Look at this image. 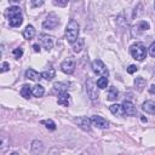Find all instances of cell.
<instances>
[{
    "instance_id": "obj_1",
    "label": "cell",
    "mask_w": 155,
    "mask_h": 155,
    "mask_svg": "<svg viewBox=\"0 0 155 155\" xmlns=\"http://www.w3.org/2000/svg\"><path fill=\"white\" fill-rule=\"evenodd\" d=\"M7 18L11 27H19L23 23V13L19 6L13 5L7 10Z\"/></svg>"
},
{
    "instance_id": "obj_2",
    "label": "cell",
    "mask_w": 155,
    "mask_h": 155,
    "mask_svg": "<svg viewBox=\"0 0 155 155\" xmlns=\"http://www.w3.org/2000/svg\"><path fill=\"white\" fill-rule=\"evenodd\" d=\"M79 31H80V27L78 24V22L75 19H70L65 27V40L70 44L75 42L79 39Z\"/></svg>"
},
{
    "instance_id": "obj_3",
    "label": "cell",
    "mask_w": 155,
    "mask_h": 155,
    "mask_svg": "<svg viewBox=\"0 0 155 155\" xmlns=\"http://www.w3.org/2000/svg\"><path fill=\"white\" fill-rule=\"evenodd\" d=\"M130 53H131V56H132L134 59L142 62V61L145 58V56H147V48H145V46H144L142 42H136V44L131 45V47H130Z\"/></svg>"
},
{
    "instance_id": "obj_4",
    "label": "cell",
    "mask_w": 155,
    "mask_h": 155,
    "mask_svg": "<svg viewBox=\"0 0 155 155\" xmlns=\"http://www.w3.org/2000/svg\"><path fill=\"white\" fill-rule=\"evenodd\" d=\"M92 70L94 71V74L99 75V76H107L109 75V70L105 67V64L101 61V59H94L92 62Z\"/></svg>"
},
{
    "instance_id": "obj_5",
    "label": "cell",
    "mask_w": 155,
    "mask_h": 155,
    "mask_svg": "<svg viewBox=\"0 0 155 155\" xmlns=\"http://www.w3.org/2000/svg\"><path fill=\"white\" fill-rule=\"evenodd\" d=\"M75 65H76V63H75L74 57L69 56V57H67V58L61 63V69H62V71L65 73V74H73L74 70H75Z\"/></svg>"
},
{
    "instance_id": "obj_6",
    "label": "cell",
    "mask_w": 155,
    "mask_h": 155,
    "mask_svg": "<svg viewBox=\"0 0 155 155\" xmlns=\"http://www.w3.org/2000/svg\"><path fill=\"white\" fill-rule=\"evenodd\" d=\"M98 86H97V82H94L92 79H87L86 81V92L88 94V97L92 99V101H96L98 98Z\"/></svg>"
},
{
    "instance_id": "obj_7",
    "label": "cell",
    "mask_w": 155,
    "mask_h": 155,
    "mask_svg": "<svg viewBox=\"0 0 155 155\" xmlns=\"http://www.w3.org/2000/svg\"><path fill=\"white\" fill-rule=\"evenodd\" d=\"M58 25H59V18L54 13H50L42 23V27L45 29H48V30H52V29L57 28Z\"/></svg>"
},
{
    "instance_id": "obj_8",
    "label": "cell",
    "mask_w": 155,
    "mask_h": 155,
    "mask_svg": "<svg viewBox=\"0 0 155 155\" xmlns=\"http://www.w3.org/2000/svg\"><path fill=\"white\" fill-rule=\"evenodd\" d=\"M74 121L78 124V126L80 128H82L84 131H90L91 130V119L86 117V116H78L76 119H74Z\"/></svg>"
},
{
    "instance_id": "obj_9",
    "label": "cell",
    "mask_w": 155,
    "mask_h": 155,
    "mask_svg": "<svg viewBox=\"0 0 155 155\" xmlns=\"http://www.w3.org/2000/svg\"><path fill=\"white\" fill-rule=\"evenodd\" d=\"M91 122H92V125L96 126L97 128H107V127L109 126V122H108L104 117H102V116H99V115H93V116L91 117Z\"/></svg>"
},
{
    "instance_id": "obj_10",
    "label": "cell",
    "mask_w": 155,
    "mask_h": 155,
    "mask_svg": "<svg viewBox=\"0 0 155 155\" xmlns=\"http://www.w3.org/2000/svg\"><path fill=\"white\" fill-rule=\"evenodd\" d=\"M122 107H124V110H125V114L128 115V116H136L137 114V109L134 107V104L130 101H124L122 103Z\"/></svg>"
},
{
    "instance_id": "obj_11",
    "label": "cell",
    "mask_w": 155,
    "mask_h": 155,
    "mask_svg": "<svg viewBox=\"0 0 155 155\" xmlns=\"http://www.w3.org/2000/svg\"><path fill=\"white\" fill-rule=\"evenodd\" d=\"M40 38H41V44H42L44 48L46 51H51V48L53 47V44H54L53 38L52 36H48V35H45V34H42Z\"/></svg>"
},
{
    "instance_id": "obj_12",
    "label": "cell",
    "mask_w": 155,
    "mask_h": 155,
    "mask_svg": "<svg viewBox=\"0 0 155 155\" xmlns=\"http://www.w3.org/2000/svg\"><path fill=\"white\" fill-rule=\"evenodd\" d=\"M70 101H71V98H70V94H69L68 92H62V93H59V94H58L57 103H58L59 105L68 107V105L70 104Z\"/></svg>"
},
{
    "instance_id": "obj_13",
    "label": "cell",
    "mask_w": 155,
    "mask_h": 155,
    "mask_svg": "<svg viewBox=\"0 0 155 155\" xmlns=\"http://www.w3.org/2000/svg\"><path fill=\"white\" fill-rule=\"evenodd\" d=\"M67 90H68V85L64 82H54L53 87H52V92L56 93L57 96L62 92H67Z\"/></svg>"
},
{
    "instance_id": "obj_14",
    "label": "cell",
    "mask_w": 155,
    "mask_h": 155,
    "mask_svg": "<svg viewBox=\"0 0 155 155\" xmlns=\"http://www.w3.org/2000/svg\"><path fill=\"white\" fill-rule=\"evenodd\" d=\"M109 110L111 114H114L116 116H124L125 115V110H124L122 104H113L109 107Z\"/></svg>"
},
{
    "instance_id": "obj_15",
    "label": "cell",
    "mask_w": 155,
    "mask_h": 155,
    "mask_svg": "<svg viewBox=\"0 0 155 155\" xmlns=\"http://www.w3.org/2000/svg\"><path fill=\"white\" fill-rule=\"evenodd\" d=\"M25 78L29 79V80H31V81H39L42 76H41V74H39L36 70H34V69H28V70H25Z\"/></svg>"
},
{
    "instance_id": "obj_16",
    "label": "cell",
    "mask_w": 155,
    "mask_h": 155,
    "mask_svg": "<svg viewBox=\"0 0 155 155\" xmlns=\"http://www.w3.org/2000/svg\"><path fill=\"white\" fill-rule=\"evenodd\" d=\"M142 109L148 114H155V103L153 101H145L142 104Z\"/></svg>"
},
{
    "instance_id": "obj_17",
    "label": "cell",
    "mask_w": 155,
    "mask_h": 155,
    "mask_svg": "<svg viewBox=\"0 0 155 155\" xmlns=\"http://www.w3.org/2000/svg\"><path fill=\"white\" fill-rule=\"evenodd\" d=\"M23 36H24V39H27V40L33 39V38L35 36V28H34L31 24H28V25L25 27V29L23 30Z\"/></svg>"
},
{
    "instance_id": "obj_18",
    "label": "cell",
    "mask_w": 155,
    "mask_h": 155,
    "mask_svg": "<svg viewBox=\"0 0 155 155\" xmlns=\"http://www.w3.org/2000/svg\"><path fill=\"white\" fill-rule=\"evenodd\" d=\"M31 94H33V87L29 85H23L21 88V96L25 99H29Z\"/></svg>"
},
{
    "instance_id": "obj_19",
    "label": "cell",
    "mask_w": 155,
    "mask_h": 155,
    "mask_svg": "<svg viewBox=\"0 0 155 155\" xmlns=\"http://www.w3.org/2000/svg\"><path fill=\"white\" fill-rule=\"evenodd\" d=\"M145 85H147V81H145V79H144V78L138 76V78H136V79H134V87L137 88V91L142 92V91L144 90Z\"/></svg>"
},
{
    "instance_id": "obj_20",
    "label": "cell",
    "mask_w": 155,
    "mask_h": 155,
    "mask_svg": "<svg viewBox=\"0 0 155 155\" xmlns=\"http://www.w3.org/2000/svg\"><path fill=\"white\" fill-rule=\"evenodd\" d=\"M42 150H44V144H42V142L41 140H34L33 143H31V151L34 153V154H39V153H42Z\"/></svg>"
},
{
    "instance_id": "obj_21",
    "label": "cell",
    "mask_w": 155,
    "mask_h": 155,
    "mask_svg": "<svg viewBox=\"0 0 155 155\" xmlns=\"http://www.w3.org/2000/svg\"><path fill=\"white\" fill-rule=\"evenodd\" d=\"M54 75H56V70H54L53 68H50V69H47V70H45V71L41 73L42 79H45V80H47V81H51V80L54 78Z\"/></svg>"
},
{
    "instance_id": "obj_22",
    "label": "cell",
    "mask_w": 155,
    "mask_h": 155,
    "mask_svg": "<svg viewBox=\"0 0 155 155\" xmlns=\"http://www.w3.org/2000/svg\"><path fill=\"white\" fill-rule=\"evenodd\" d=\"M84 45H85V40L82 38H79L75 42H73V51L74 52H80L82 48H84Z\"/></svg>"
},
{
    "instance_id": "obj_23",
    "label": "cell",
    "mask_w": 155,
    "mask_h": 155,
    "mask_svg": "<svg viewBox=\"0 0 155 155\" xmlns=\"http://www.w3.org/2000/svg\"><path fill=\"white\" fill-rule=\"evenodd\" d=\"M44 93H45V88H44V86H41V85H35V86H33V96H35V97H42L44 96Z\"/></svg>"
},
{
    "instance_id": "obj_24",
    "label": "cell",
    "mask_w": 155,
    "mask_h": 155,
    "mask_svg": "<svg viewBox=\"0 0 155 155\" xmlns=\"http://www.w3.org/2000/svg\"><path fill=\"white\" fill-rule=\"evenodd\" d=\"M117 96H119V91H117V88H116V87H114V86L109 87L108 96H107L108 101H115V99L117 98Z\"/></svg>"
},
{
    "instance_id": "obj_25",
    "label": "cell",
    "mask_w": 155,
    "mask_h": 155,
    "mask_svg": "<svg viewBox=\"0 0 155 155\" xmlns=\"http://www.w3.org/2000/svg\"><path fill=\"white\" fill-rule=\"evenodd\" d=\"M41 124L45 125V127H46L47 130H50V131H54V130H56V124H54V121L51 120V119L41 120Z\"/></svg>"
},
{
    "instance_id": "obj_26",
    "label": "cell",
    "mask_w": 155,
    "mask_h": 155,
    "mask_svg": "<svg viewBox=\"0 0 155 155\" xmlns=\"http://www.w3.org/2000/svg\"><path fill=\"white\" fill-rule=\"evenodd\" d=\"M97 86L98 88H107L108 86V78L107 76H101L98 80H97Z\"/></svg>"
},
{
    "instance_id": "obj_27",
    "label": "cell",
    "mask_w": 155,
    "mask_h": 155,
    "mask_svg": "<svg viewBox=\"0 0 155 155\" xmlns=\"http://www.w3.org/2000/svg\"><path fill=\"white\" fill-rule=\"evenodd\" d=\"M137 28L140 30V31H144V30H148L149 29V23H147V22H144V21H142V22H139L138 24H137Z\"/></svg>"
},
{
    "instance_id": "obj_28",
    "label": "cell",
    "mask_w": 155,
    "mask_h": 155,
    "mask_svg": "<svg viewBox=\"0 0 155 155\" xmlns=\"http://www.w3.org/2000/svg\"><path fill=\"white\" fill-rule=\"evenodd\" d=\"M12 54H13V57L15 58H21L22 56H23V50L21 48V47H17V48H15L13 51H12Z\"/></svg>"
},
{
    "instance_id": "obj_29",
    "label": "cell",
    "mask_w": 155,
    "mask_h": 155,
    "mask_svg": "<svg viewBox=\"0 0 155 155\" xmlns=\"http://www.w3.org/2000/svg\"><path fill=\"white\" fill-rule=\"evenodd\" d=\"M8 145H10V139H7L6 136H1V150H4Z\"/></svg>"
},
{
    "instance_id": "obj_30",
    "label": "cell",
    "mask_w": 155,
    "mask_h": 155,
    "mask_svg": "<svg viewBox=\"0 0 155 155\" xmlns=\"http://www.w3.org/2000/svg\"><path fill=\"white\" fill-rule=\"evenodd\" d=\"M68 2H69V0H53V4L57 5V6H61V7L67 6Z\"/></svg>"
},
{
    "instance_id": "obj_31",
    "label": "cell",
    "mask_w": 155,
    "mask_h": 155,
    "mask_svg": "<svg viewBox=\"0 0 155 155\" xmlns=\"http://www.w3.org/2000/svg\"><path fill=\"white\" fill-rule=\"evenodd\" d=\"M137 70H138V67L134 65V64H131V65L127 68V73H128V74H133V73H136Z\"/></svg>"
},
{
    "instance_id": "obj_32",
    "label": "cell",
    "mask_w": 155,
    "mask_h": 155,
    "mask_svg": "<svg viewBox=\"0 0 155 155\" xmlns=\"http://www.w3.org/2000/svg\"><path fill=\"white\" fill-rule=\"evenodd\" d=\"M10 70V64L7 62H2V65H1V73H6Z\"/></svg>"
},
{
    "instance_id": "obj_33",
    "label": "cell",
    "mask_w": 155,
    "mask_h": 155,
    "mask_svg": "<svg viewBox=\"0 0 155 155\" xmlns=\"http://www.w3.org/2000/svg\"><path fill=\"white\" fill-rule=\"evenodd\" d=\"M30 1H31V5L34 7H39L45 2V0H30Z\"/></svg>"
},
{
    "instance_id": "obj_34",
    "label": "cell",
    "mask_w": 155,
    "mask_h": 155,
    "mask_svg": "<svg viewBox=\"0 0 155 155\" xmlns=\"http://www.w3.org/2000/svg\"><path fill=\"white\" fill-rule=\"evenodd\" d=\"M149 54L151 57H155V41L149 46Z\"/></svg>"
},
{
    "instance_id": "obj_35",
    "label": "cell",
    "mask_w": 155,
    "mask_h": 155,
    "mask_svg": "<svg viewBox=\"0 0 155 155\" xmlns=\"http://www.w3.org/2000/svg\"><path fill=\"white\" fill-rule=\"evenodd\" d=\"M33 50H34L35 52H40V45L34 44V45H33Z\"/></svg>"
},
{
    "instance_id": "obj_36",
    "label": "cell",
    "mask_w": 155,
    "mask_h": 155,
    "mask_svg": "<svg viewBox=\"0 0 155 155\" xmlns=\"http://www.w3.org/2000/svg\"><path fill=\"white\" fill-rule=\"evenodd\" d=\"M149 92H150V93H153V94L155 93V85H151V86H150V88H149Z\"/></svg>"
},
{
    "instance_id": "obj_37",
    "label": "cell",
    "mask_w": 155,
    "mask_h": 155,
    "mask_svg": "<svg viewBox=\"0 0 155 155\" xmlns=\"http://www.w3.org/2000/svg\"><path fill=\"white\" fill-rule=\"evenodd\" d=\"M142 121L143 122H147V117H142Z\"/></svg>"
},
{
    "instance_id": "obj_38",
    "label": "cell",
    "mask_w": 155,
    "mask_h": 155,
    "mask_svg": "<svg viewBox=\"0 0 155 155\" xmlns=\"http://www.w3.org/2000/svg\"><path fill=\"white\" fill-rule=\"evenodd\" d=\"M154 7H155V1H154Z\"/></svg>"
}]
</instances>
